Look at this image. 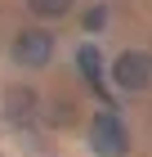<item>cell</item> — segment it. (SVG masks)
<instances>
[{
	"instance_id": "cell-5",
	"label": "cell",
	"mask_w": 152,
	"mask_h": 157,
	"mask_svg": "<svg viewBox=\"0 0 152 157\" xmlns=\"http://www.w3.org/2000/svg\"><path fill=\"white\" fill-rule=\"evenodd\" d=\"M9 117H32V94H27V90H13L9 94Z\"/></svg>"
},
{
	"instance_id": "cell-6",
	"label": "cell",
	"mask_w": 152,
	"mask_h": 157,
	"mask_svg": "<svg viewBox=\"0 0 152 157\" xmlns=\"http://www.w3.org/2000/svg\"><path fill=\"white\" fill-rule=\"evenodd\" d=\"M81 67H85V76L98 85V54H94V49H81Z\"/></svg>"
},
{
	"instance_id": "cell-2",
	"label": "cell",
	"mask_w": 152,
	"mask_h": 157,
	"mask_svg": "<svg viewBox=\"0 0 152 157\" xmlns=\"http://www.w3.org/2000/svg\"><path fill=\"white\" fill-rule=\"evenodd\" d=\"M90 139H94V148H98L103 157H125V148H130V139H125V130H121L117 112H98L94 126H90Z\"/></svg>"
},
{
	"instance_id": "cell-1",
	"label": "cell",
	"mask_w": 152,
	"mask_h": 157,
	"mask_svg": "<svg viewBox=\"0 0 152 157\" xmlns=\"http://www.w3.org/2000/svg\"><path fill=\"white\" fill-rule=\"evenodd\" d=\"M112 81L121 90H148L152 85V54H117Z\"/></svg>"
},
{
	"instance_id": "cell-3",
	"label": "cell",
	"mask_w": 152,
	"mask_h": 157,
	"mask_svg": "<svg viewBox=\"0 0 152 157\" xmlns=\"http://www.w3.org/2000/svg\"><path fill=\"white\" fill-rule=\"evenodd\" d=\"M49 54H54V36L49 32L27 27V32L13 36V59L23 63V67H40V63H49Z\"/></svg>"
},
{
	"instance_id": "cell-4",
	"label": "cell",
	"mask_w": 152,
	"mask_h": 157,
	"mask_svg": "<svg viewBox=\"0 0 152 157\" xmlns=\"http://www.w3.org/2000/svg\"><path fill=\"white\" fill-rule=\"evenodd\" d=\"M27 9H32L36 18H63V13L72 9V0H27Z\"/></svg>"
}]
</instances>
